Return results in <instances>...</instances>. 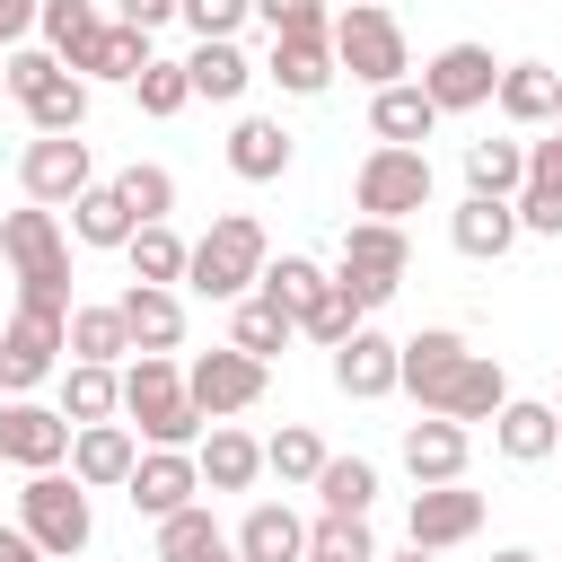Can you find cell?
I'll use <instances>...</instances> for the list:
<instances>
[{"mask_svg":"<svg viewBox=\"0 0 562 562\" xmlns=\"http://www.w3.org/2000/svg\"><path fill=\"white\" fill-rule=\"evenodd\" d=\"M0 255L18 263V307H44V316H70V237L44 202L9 211L0 220Z\"/></svg>","mask_w":562,"mask_h":562,"instance_id":"1","label":"cell"},{"mask_svg":"<svg viewBox=\"0 0 562 562\" xmlns=\"http://www.w3.org/2000/svg\"><path fill=\"white\" fill-rule=\"evenodd\" d=\"M263 263H272V237H263L255 211H220L211 237L184 246V281H193L202 299H246V290L263 281Z\"/></svg>","mask_w":562,"mask_h":562,"instance_id":"2","label":"cell"},{"mask_svg":"<svg viewBox=\"0 0 562 562\" xmlns=\"http://www.w3.org/2000/svg\"><path fill=\"white\" fill-rule=\"evenodd\" d=\"M404 272H413V237H404L395 220H351V228H342L334 290H351V307H360V316H378V307L404 290Z\"/></svg>","mask_w":562,"mask_h":562,"instance_id":"3","label":"cell"},{"mask_svg":"<svg viewBox=\"0 0 562 562\" xmlns=\"http://www.w3.org/2000/svg\"><path fill=\"white\" fill-rule=\"evenodd\" d=\"M123 413L140 422L149 448H202V413H193L184 369H176L167 351H140V360L123 369Z\"/></svg>","mask_w":562,"mask_h":562,"instance_id":"4","label":"cell"},{"mask_svg":"<svg viewBox=\"0 0 562 562\" xmlns=\"http://www.w3.org/2000/svg\"><path fill=\"white\" fill-rule=\"evenodd\" d=\"M325 44H334V70H351L369 97H378V88H395V79L413 70V53H404V26H395L378 0H351V9L325 26Z\"/></svg>","mask_w":562,"mask_h":562,"instance_id":"5","label":"cell"},{"mask_svg":"<svg viewBox=\"0 0 562 562\" xmlns=\"http://www.w3.org/2000/svg\"><path fill=\"white\" fill-rule=\"evenodd\" d=\"M18 527L35 536V553H44V562H70V553H88L97 509H88V492L53 465V474H26V492H18Z\"/></svg>","mask_w":562,"mask_h":562,"instance_id":"6","label":"cell"},{"mask_svg":"<svg viewBox=\"0 0 562 562\" xmlns=\"http://www.w3.org/2000/svg\"><path fill=\"white\" fill-rule=\"evenodd\" d=\"M351 202H360V220H395L404 228V211H422L430 202V149H369L360 158V176H351Z\"/></svg>","mask_w":562,"mask_h":562,"instance_id":"7","label":"cell"},{"mask_svg":"<svg viewBox=\"0 0 562 562\" xmlns=\"http://www.w3.org/2000/svg\"><path fill=\"white\" fill-rule=\"evenodd\" d=\"M61 325H70V316L9 307V325H0V395H35V386L61 369Z\"/></svg>","mask_w":562,"mask_h":562,"instance_id":"8","label":"cell"},{"mask_svg":"<svg viewBox=\"0 0 562 562\" xmlns=\"http://www.w3.org/2000/svg\"><path fill=\"white\" fill-rule=\"evenodd\" d=\"M492 88H501V61H492V44H439V53L422 61V97H430L439 114L492 105Z\"/></svg>","mask_w":562,"mask_h":562,"instance_id":"9","label":"cell"},{"mask_svg":"<svg viewBox=\"0 0 562 562\" xmlns=\"http://www.w3.org/2000/svg\"><path fill=\"white\" fill-rule=\"evenodd\" d=\"M18 184H26V202H79L97 176H88V140L79 132H35L26 140V158H18Z\"/></svg>","mask_w":562,"mask_h":562,"instance_id":"10","label":"cell"},{"mask_svg":"<svg viewBox=\"0 0 562 562\" xmlns=\"http://www.w3.org/2000/svg\"><path fill=\"white\" fill-rule=\"evenodd\" d=\"M457 369H465V334H448V325H430V334L395 342V386H404L422 413H448V386H457Z\"/></svg>","mask_w":562,"mask_h":562,"instance_id":"11","label":"cell"},{"mask_svg":"<svg viewBox=\"0 0 562 562\" xmlns=\"http://www.w3.org/2000/svg\"><path fill=\"white\" fill-rule=\"evenodd\" d=\"M184 395H193L202 422H228V413L263 404V360H246L237 342H228V351H202V360L184 369Z\"/></svg>","mask_w":562,"mask_h":562,"instance_id":"12","label":"cell"},{"mask_svg":"<svg viewBox=\"0 0 562 562\" xmlns=\"http://www.w3.org/2000/svg\"><path fill=\"white\" fill-rule=\"evenodd\" d=\"M61 457H70V422H61L53 404H26V395H9V404H0V465L53 474Z\"/></svg>","mask_w":562,"mask_h":562,"instance_id":"13","label":"cell"},{"mask_svg":"<svg viewBox=\"0 0 562 562\" xmlns=\"http://www.w3.org/2000/svg\"><path fill=\"white\" fill-rule=\"evenodd\" d=\"M404 536H413L422 553H448V544L483 536V492H465V483H422V492H413Z\"/></svg>","mask_w":562,"mask_h":562,"instance_id":"14","label":"cell"},{"mask_svg":"<svg viewBox=\"0 0 562 562\" xmlns=\"http://www.w3.org/2000/svg\"><path fill=\"white\" fill-rule=\"evenodd\" d=\"M132 465H140V439H132L123 422H88V430H70V483H79V492H123Z\"/></svg>","mask_w":562,"mask_h":562,"instance_id":"15","label":"cell"},{"mask_svg":"<svg viewBox=\"0 0 562 562\" xmlns=\"http://www.w3.org/2000/svg\"><path fill=\"white\" fill-rule=\"evenodd\" d=\"M132 509L140 518H176V509H193V492H202V474H193V448H140V465H132Z\"/></svg>","mask_w":562,"mask_h":562,"instance_id":"16","label":"cell"},{"mask_svg":"<svg viewBox=\"0 0 562 562\" xmlns=\"http://www.w3.org/2000/svg\"><path fill=\"white\" fill-rule=\"evenodd\" d=\"M334 386H342L351 404H378V395H395V334L360 325L351 342H334Z\"/></svg>","mask_w":562,"mask_h":562,"instance_id":"17","label":"cell"},{"mask_svg":"<svg viewBox=\"0 0 562 562\" xmlns=\"http://www.w3.org/2000/svg\"><path fill=\"white\" fill-rule=\"evenodd\" d=\"M492 448H501L509 465H544V457L562 448V413L536 404V395H509V404L492 413Z\"/></svg>","mask_w":562,"mask_h":562,"instance_id":"18","label":"cell"},{"mask_svg":"<svg viewBox=\"0 0 562 562\" xmlns=\"http://www.w3.org/2000/svg\"><path fill=\"white\" fill-rule=\"evenodd\" d=\"M465 457H474V439H465V422H448V413H430V422L404 430V474H413V483H465Z\"/></svg>","mask_w":562,"mask_h":562,"instance_id":"19","label":"cell"},{"mask_svg":"<svg viewBox=\"0 0 562 562\" xmlns=\"http://www.w3.org/2000/svg\"><path fill=\"white\" fill-rule=\"evenodd\" d=\"M228 544H237V562H307V518L290 501H255Z\"/></svg>","mask_w":562,"mask_h":562,"instance_id":"20","label":"cell"},{"mask_svg":"<svg viewBox=\"0 0 562 562\" xmlns=\"http://www.w3.org/2000/svg\"><path fill=\"white\" fill-rule=\"evenodd\" d=\"M263 79H272L281 97H325V88H334V44H325V35H272Z\"/></svg>","mask_w":562,"mask_h":562,"instance_id":"21","label":"cell"},{"mask_svg":"<svg viewBox=\"0 0 562 562\" xmlns=\"http://www.w3.org/2000/svg\"><path fill=\"white\" fill-rule=\"evenodd\" d=\"M369 132H378L386 149H422V140L439 132V105L422 97V79H395V88L369 97Z\"/></svg>","mask_w":562,"mask_h":562,"instance_id":"22","label":"cell"},{"mask_svg":"<svg viewBox=\"0 0 562 562\" xmlns=\"http://www.w3.org/2000/svg\"><path fill=\"white\" fill-rule=\"evenodd\" d=\"M448 237H457V255L501 263V255L518 246V211H509V202H492V193H465V202L448 211Z\"/></svg>","mask_w":562,"mask_h":562,"instance_id":"23","label":"cell"},{"mask_svg":"<svg viewBox=\"0 0 562 562\" xmlns=\"http://www.w3.org/2000/svg\"><path fill=\"white\" fill-rule=\"evenodd\" d=\"M114 316H123L132 351H176V342H184V299H176V290H149V281H132V290L114 299Z\"/></svg>","mask_w":562,"mask_h":562,"instance_id":"24","label":"cell"},{"mask_svg":"<svg viewBox=\"0 0 562 562\" xmlns=\"http://www.w3.org/2000/svg\"><path fill=\"white\" fill-rule=\"evenodd\" d=\"M193 474H202V492H246V483L263 474V439H246V430L211 422V439L193 448Z\"/></svg>","mask_w":562,"mask_h":562,"instance_id":"25","label":"cell"},{"mask_svg":"<svg viewBox=\"0 0 562 562\" xmlns=\"http://www.w3.org/2000/svg\"><path fill=\"white\" fill-rule=\"evenodd\" d=\"M246 79H255V61L237 53V35H220V44H193V53H184V88H193V97H211V105H237V97H246Z\"/></svg>","mask_w":562,"mask_h":562,"instance_id":"26","label":"cell"},{"mask_svg":"<svg viewBox=\"0 0 562 562\" xmlns=\"http://www.w3.org/2000/svg\"><path fill=\"white\" fill-rule=\"evenodd\" d=\"M553 97H562V70H544V61H501V88H492V105L509 114V123H553Z\"/></svg>","mask_w":562,"mask_h":562,"instance_id":"27","label":"cell"},{"mask_svg":"<svg viewBox=\"0 0 562 562\" xmlns=\"http://www.w3.org/2000/svg\"><path fill=\"white\" fill-rule=\"evenodd\" d=\"M228 176H246V184L290 176V132H281L272 114H246V123L228 132Z\"/></svg>","mask_w":562,"mask_h":562,"instance_id":"28","label":"cell"},{"mask_svg":"<svg viewBox=\"0 0 562 562\" xmlns=\"http://www.w3.org/2000/svg\"><path fill=\"white\" fill-rule=\"evenodd\" d=\"M70 70H79V79H123V88H132V79L149 70V35H140V26H123V18H105V26H97V44H88Z\"/></svg>","mask_w":562,"mask_h":562,"instance_id":"29","label":"cell"},{"mask_svg":"<svg viewBox=\"0 0 562 562\" xmlns=\"http://www.w3.org/2000/svg\"><path fill=\"white\" fill-rule=\"evenodd\" d=\"M518 184H527V140H465V193L518 202Z\"/></svg>","mask_w":562,"mask_h":562,"instance_id":"30","label":"cell"},{"mask_svg":"<svg viewBox=\"0 0 562 562\" xmlns=\"http://www.w3.org/2000/svg\"><path fill=\"white\" fill-rule=\"evenodd\" d=\"M509 404V369L492 360V351H465V369H457V386H448V422H492Z\"/></svg>","mask_w":562,"mask_h":562,"instance_id":"31","label":"cell"},{"mask_svg":"<svg viewBox=\"0 0 562 562\" xmlns=\"http://www.w3.org/2000/svg\"><path fill=\"white\" fill-rule=\"evenodd\" d=\"M114 413H123V378L97 369V360H70V378H61V422L88 430V422H114Z\"/></svg>","mask_w":562,"mask_h":562,"instance_id":"32","label":"cell"},{"mask_svg":"<svg viewBox=\"0 0 562 562\" xmlns=\"http://www.w3.org/2000/svg\"><path fill=\"white\" fill-rule=\"evenodd\" d=\"M97 26H105V18H97V0H35V35H44V53H53L61 70L97 44Z\"/></svg>","mask_w":562,"mask_h":562,"instance_id":"33","label":"cell"},{"mask_svg":"<svg viewBox=\"0 0 562 562\" xmlns=\"http://www.w3.org/2000/svg\"><path fill=\"white\" fill-rule=\"evenodd\" d=\"M325 281H334V272H325V263H307V255H272V263H263V281H255V290H263V299H272V307H281V316H290V325H299V316H307V307H316V299H325Z\"/></svg>","mask_w":562,"mask_h":562,"instance_id":"34","label":"cell"},{"mask_svg":"<svg viewBox=\"0 0 562 562\" xmlns=\"http://www.w3.org/2000/svg\"><path fill=\"white\" fill-rule=\"evenodd\" d=\"M132 228H140V220L123 211L114 184H88V193L70 202V237H79V246H132Z\"/></svg>","mask_w":562,"mask_h":562,"instance_id":"35","label":"cell"},{"mask_svg":"<svg viewBox=\"0 0 562 562\" xmlns=\"http://www.w3.org/2000/svg\"><path fill=\"white\" fill-rule=\"evenodd\" d=\"M61 351H70V360H97V369H114V360L132 351V334H123V316H114V307H70V325H61Z\"/></svg>","mask_w":562,"mask_h":562,"instance_id":"36","label":"cell"},{"mask_svg":"<svg viewBox=\"0 0 562 562\" xmlns=\"http://www.w3.org/2000/svg\"><path fill=\"white\" fill-rule=\"evenodd\" d=\"M316 501H325V518H369V501H378V465H369V457H325Z\"/></svg>","mask_w":562,"mask_h":562,"instance_id":"37","label":"cell"},{"mask_svg":"<svg viewBox=\"0 0 562 562\" xmlns=\"http://www.w3.org/2000/svg\"><path fill=\"white\" fill-rule=\"evenodd\" d=\"M26 123H35V132H79V123H88V79H79V70H53V79L26 97Z\"/></svg>","mask_w":562,"mask_h":562,"instance_id":"38","label":"cell"},{"mask_svg":"<svg viewBox=\"0 0 562 562\" xmlns=\"http://www.w3.org/2000/svg\"><path fill=\"white\" fill-rule=\"evenodd\" d=\"M123 255H132V281H149V290H176V281H184V237H176L167 220H158V228H132Z\"/></svg>","mask_w":562,"mask_h":562,"instance_id":"39","label":"cell"},{"mask_svg":"<svg viewBox=\"0 0 562 562\" xmlns=\"http://www.w3.org/2000/svg\"><path fill=\"white\" fill-rule=\"evenodd\" d=\"M114 193H123V211H132L140 228H158V220L176 211V176H167V167H149V158H132V167L114 176Z\"/></svg>","mask_w":562,"mask_h":562,"instance_id":"40","label":"cell"},{"mask_svg":"<svg viewBox=\"0 0 562 562\" xmlns=\"http://www.w3.org/2000/svg\"><path fill=\"white\" fill-rule=\"evenodd\" d=\"M263 465H272L281 483H316V474H325V439L290 422V430H272V439H263Z\"/></svg>","mask_w":562,"mask_h":562,"instance_id":"41","label":"cell"},{"mask_svg":"<svg viewBox=\"0 0 562 562\" xmlns=\"http://www.w3.org/2000/svg\"><path fill=\"white\" fill-rule=\"evenodd\" d=\"M211 544H228L220 527H211V509L193 501V509H176V518H158V562H202Z\"/></svg>","mask_w":562,"mask_h":562,"instance_id":"42","label":"cell"},{"mask_svg":"<svg viewBox=\"0 0 562 562\" xmlns=\"http://www.w3.org/2000/svg\"><path fill=\"white\" fill-rule=\"evenodd\" d=\"M290 334H299V325H290V316H281L272 299H246V307H237V334H228V342H237L246 360H272V351H281Z\"/></svg>","mask_w":562,"mask_h":562,"instance_id":"43","label":"cell"},{"mask_svg":"<svg viewBox=\"0 0 562 562\" xmlns=\"http://www.w3.org/2000/svg\"><path fill=\"white\" fill-rule=\"evenodd\" d=\"M360 325H369V316H360V307H351V290H334V281H325V299L299 316V334H307V342H325V351H334V342H351Z\"/></svg>","mask_w":562,"mask_h":562,"instance_id":"44","label":"cell"},{"mask_svg":"<svg viewBox=\"0 0 562 562\" xmlns=\"http://www.w3.org/2000/svg\"><path fill=\"white\" fill-rule=\"evenodd\" d=\"M132 88H140V114H158V123L184 114V97H193V88H184V61H149Z\"/></svg>","mask_w":562,"mask_h":562,"instance_id":"45","label":"cell"},{"mask_svg":"<svg viewBox=\"0 0 562 562\" xmlns=\"http://www.w3.org/2000/svg\"><path fill=\"white\" fill-rule=\"evenodd\" d=\"M176 18H184L202 44H220V35H237V26L255 18V0H176Z\"/></svg>","mask_w":562,"mask_h":562,"instance_id":"46","label":"cell"},{"mask_svg":"<svg viewBox=\"0 0 562 562\" xmlns=\"http://www.w3.org/2000/svg\"><path fill=\"white\" fill-rule=\"evenodd\" d=\"M255 18H263L272 35H325V26H334L325 0H255Z\"/></svg>","mask_w":562,"mask_h":562,"instance_id":"47","label":"cell"},{"mask_svg":"<svg viewBox=\"0 0 562 562\" xmlns=\"http://www.w3.org/2000/svg\"><path fill=\"white\" fill-rule=\"evenodd\" d=\"M518 228H536V237H562V184H518Z\"/></svg>","mask_w":562,"mask_h":562,"instance_id":"48","label":"cell"},{"mask_svg":"<svg viewBox=\"0 0 562 562\" xmlns=\"http://www.w3.org/2000/svg\"><path fill=\"white\" fill-rule=\"evenodd\" d=\"M53 70H61V61H53V53H44V44H35V53H9V70H0V88H9V97H18V105H26V97H35V88H44V79H53Z\"/></svg>","mask_w":562,"mask_h":562,"instance_id":"49","label":"cell"},{"mask_svg":"<svg viewBox=\"0 0 562 562\" xmlns=\"http://www.w3.org/2000/svg\"><path fill=\"white\" fill-rule=\"evenodd\" d=\"M527 184H562V123L544 140H527Z\"/></svg>","mask_w":562,"mask_h":562,"instance_id":"50","label":"cell"},{"mask_svg":"<svg viewBox=\"0 0 562 562\" xmlns=\"http://www.w3.org/2000/svg\"><path fill=\"white\" fill-rule=\"evenodd\" d=\"M114 18L149 35V26H167V18H176V0H114Z\"/></svg>","mask_w":562,"mask_h":562,"instance_id":"51","label":"cell"},{"mask_svg":"<svg viewBox=\"0 0 562 562\" xmlns=\"http://www.w3.org/2000/svg\"><path fill=\"white\" fill-rule=\"evenodd\" d=\"M35 26V0H0V44H18Z\"/></svg>","mask_w":562,"mask_h":562,"instance_id":"52","label":"cell"},{"mask_svg":"<svg viewBox=\"0 0 562 562\" xmlns=\"http://www.w3.org/2000/svg\"><path fill=\"white\" fill-rule=\"evenodd\" d=\"M0 562H44V553H35V536H26V527H0Z\"/></svg>","mask_w":562,"mask_h":562,"instance_id":"53","label":"cell"},{"mask_svg":"<svg viewBox=\"0 0 562 562\" xmlns=\"http://www.w3.org/2000/svg\"><path fill=\"white\" fill-rule=\"evenodd\" d=\"M307 562H378V544H351V553H334V544H307Z\"/></svg>","mask_w":562,"mask_h":562,"instance_id":"54","label":"cell"},{"mask_svg":"<svg viewBox=\"0 0 562 562\" xmlns=\"http://www.w3.org/2000/svg\"><path fill=\"white\" fill-rule=\"evenodd\" d=\"M492 562H544V553H527V544H509V553H492Z\"/></svg>","mask_w":562,"mask_h":562,"instance_id":"55","label":"cell"},{"mask_svg":"<svg viewBox=\"0 0 562 562\" xmlns=\"http://www.w3.org/2000/svg\"><path fill=\"white\" fill-rule=\"evenodd\" d=\"M202 562H237V544H211V553H202Z\"/></svg>","mask_w":562,"mask_h":562,"instance_id":"56","label":"cell"},{"mask_svg":"<svg viewBox=\"0 0 562 562\" xmlns=\"http://www.w3.org/2000/svg\"><path fill=\"white\" fill-rule=\"evenodd\" d=\"M395 562H439V553H422V544H413V553H395Z\"/></svg>","mask_w":562,"mask_h":562,"instance_id":"57","label":"cell"},{"mask_svg":"<svg viewBox=\"0 0 562 562\" xmlns=\"http://www.w3.org/2000/svg\"><path fill=\"white\" fill-rule=\"evenodd\" d=\"M553 123H562V97H553Z\"/></svg>","mask_w":562,"mask_h":562,"instance_id":"58","label":"cell"},{"mask_svg":"<svg viewBox=\"0 0 562 562\" xmlns=\"http://www.w3.org/2000/svg\"><path fill=\"white\" fill-rule=\"evenodd\" d=\"M0 325H9V307H0Z\"/></svg>","mask_w":562,"mask_h":562,"instance_id":"59","label":"cell"},{"mask_svg":"<svg viewBox=\"0 0 562 562\" xmlns=\"http://www.w3.org/2000/svg\"><path fill=\"white\" fill-rule=\"evenodd\" d=\"M553 413H562V404H553Z\"/></svg>","mask_w":562,"mask_h":562,"instance_id":"60","label":"cell"}]
</instances>
